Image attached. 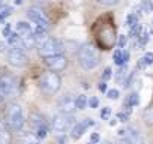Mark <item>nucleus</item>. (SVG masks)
Returning <instances> with one entry per match:
<instances>
[{"label":"nucleus","mask_w":153,"mask_h":144,"mask_svg":"<svg viewBox=\"0 0 153 144\" xmlns=\"http://www.w3.org/2000/svg\"><path fill=\"white\" fill-rule=\"evenodd\" d=\"M99 51L96 50L95 45H84L83 48H80V53H78V62L80 65L84 68V69H95L98 65H99Z\"/></svg>","instance_id":"nucleus-1"},{"label":"nucleus","mask_w":153,"mask_h":144,"mask_svg":"<svg viewBox=\"0 0 153 144\" xmlns=\"http://www.w3.org/2000/svg\"><path fill=\"white\" fill-rule=\"evenodd\" d=\"M6 123L11 131H21L24 125V114L20 104H11L6 110Z\"/></svg>","instance_id":"nucleus-2"},{"label":"nucleus","mask_w":153,"mask_h":144,"mask_svg":"<svg viewBox=\"0 0 153 144\" xmlns=\"http://www.w3.org/2000/svg\"><path fill=\"white\" fill-rule=\"evenodd\" d=\"M60 77L57 75V72L54 71H50V72H45V74H42L41 80H39V87L44 93L47 95H54L59 92L60 89Z\"/></svg>","instance_id":"nucleus-3"},{"label":"nucleus","mask_w":153,"mask_h":144,"mask_svg":"<svg viewBox=\"0 0 153 144\" xmlns=\"http://www.w3.org/2000/svg\"><path fill=\"white\" fill-rule=\"evenodd\" d=\"M38 51L45 59V57H51L56 54H62V45L54 38H45L44 41L38 44Z\"/></svg>","instance_id":"nucleus-4"},{"label":"nucleus","mask_w":153,"mask_h":144,"mask_svg":"<svg viewBox=\"0 0 153 144\" xmlns=\"http://www.w3.org/2000/svg\"><path fill=\"white\" fill-rule=\"evenodd\" d=\"M51 125H53V129L56 132H66L71 126H74V117H72V114L62 113V114L54 116Z\"/></svg>","instance_id":"nucleus-5"},{"label":"nucleus","mask_w":153,"mask_h":144,"mask_svg":"<svg viewBox=\"0 0 153 144\" xmlns=\"http://www.w3.org/2000/svg\"><path fill=\"white\" fill-rule=\"evenodd\" d=\"M27 18H29L30 21L36 23V24L41 26V27H48V17H47V14H45L41 8H38V6L29 8V11H27Z\"/></svg>","instance_id":"nucleus-6"},{"label":"nucleus","mask_w":153,"mask_h":144,"mask_svg":"<svg viewBox=\"0 0 153 144\" xmlns=\"http://www.w3.org/2000/svg\"><path fill=\"white\" fill-rule=\"evenodd\" d=\"M8 62L15 68H23L27 65V56L21 48H12L8 53Z\"/></svg>","instance_id":"nucleus-7"},{"label":"nucleus","mask_w":153,"mask_h":144,"mask_svg":"<svg viewBox=\"0 0 153 144\" xmlns=\"http://www.w3.org/2000/svg\"><path fill=\"white\" fill-rule=\"evenodd\" d=\"M45 65L50 68V71L60 72L66 68L68 60L63 54H56V56H51V57H45Z\"/></svg>","instance_id":"nucleus-8"},{"label":"nucleus","mask_w":153,"mask_h":144,"mask_svg":"<svg viewBox=\"0 0 153 144\" xmlns=\"http://www.w3.org/2000/svg\"><path fill=\"white\" fill-rule=\"evenodd\" d=\"M93 125H95V122H93L92 119H84V120H81V122H78V123H75V125L72 126L71 137H72L74 140H80V138L83 137V134H84L90 126H93Z\"/></svg>","instance_id":"nucleus-9"},{"label":"nucleus","mask_w":153,"mask_h":144,"mask_svg":"<svg viewBox=\"0 0 153 144\" xmlns=\"http://www.w3.org/2000/svg\"><path fill=\"white\" fill-rule=\"evenodd\" d=\"M59 108L65 114H74L75 110H78V108H76V99H74L69 95H65L59 101Z\"/></svg>","instance_id":"nucleus-10"},{"label":"nucleus","mask_w":153,"mask_h":144,"mask_svg":"<svg viewBox=\"0 0 153 144\" xmlns=\"http://www.w3.org/2000/svg\"><path fill=\"white\" fill-rule=\"evenodd\" d=\"M15 90V80L11 75H2L0 77V92L6 98L9 95H12Z\"/></svg>","instance_id":"nucleus-11"},{"label":"nucleus","mask_w":153,"mask_h":144,"mask_svg":"<svg viewBox=\"0 0 153 144\" xmlns=\"http://www.w3.org/2000/svg\"><path fill=\"white\" fill-rule=\"evenodd\" d=\"M123 140H125L128 144H144L143 135H141L135 128H126Z\"/></svg>","instance_id":"nucleus-12"},{"label":"nucleus","mask_w":153,"mask_h":144,"mask_svg":"<svg viewBox=\"0 0 153 144\" xmlns=\"http://www.w3.org/2000/svg\"><path fill=\"white\" fill-rule=\"evenodd\" d=\"M9 131H11V128L8 126V123L0 120V144H11L12 135Z\"/></svg>","instance_id":"nucleus-13"},{"label":"nucleus","mask_w":153,"mask_h":144,"mask_svg":"<svg viewBox=\"0 0 153 144\" xmlns=\"http://www.w3.org/2000/svg\"><path fill=\"white\" fill-rule=\"evenodd\" d=\"M17 33H18L23 39H26V38L35 35V32L32 30L30 24H27V23H24V21H20V23L17 24Z\"/></svg>","instance_id":"nucleus-14"},{"label":"nucleus","mask_w":153,"mask_h":144,"mask_svg":"<svg viewBox=\"0 0 153 144\" xmlns=\"http://www.w3.org/2000/svg\"><path fill=\"white\" fill-rule=\"evenodd\" d=\"M113 59H114V63L119 65V66L126 65L128 60H129V53L125 51V50H122V48H120V50H116L114 54H113Z\"/></svg>","instance_id":"nucleus-15"},{"label":"nucleus","mask_w":153,"mask_h":144,"mask_svg":"<svg viewBox=\"0 0 153 144\" xmlns=\"http://www.w3.org/2000/svg\"><path fill=\"white\" fill-rule=\"evenodd\" d=\"M8 44L12 47V48H24V44H23V38L18 35V33H11V36L8 38Z\"/></svg>","instance_id":"nucleus-16"},{"label":"nucleus","mask_w":153,"mask_h":144,"mask_svg":"<svg viewBox=\"0 0 153 144\" xmlns=\"http://www.w3.org/2000/svg\"><path fill=\"white\" fill-rule=\"evenodd\" d=\"M150 65H153V53H146L141 59H140V62H138V68H147V66H150Z\"/></svg>","instance_id":"nucleus-17"},{"label":"nucleus","mask_w":153,"mask_h":144,"mask_svg":"<svg viewBox=\"0 0 153 144\" xmlns=\"http://www.w3.org/2000/svg\"><path fill=\"white\" fill-rule=\"evenodd\" d=\"M138 21H140V17H138V14H135V12H131V14L126 17V26H128L129 29L134 27V26H137V24H140Z\"/></svg>","instance_id":"nucleus-18"},{"label":"nucleus","mask_w":153,"mask_h":144,"mask_svg":"<svg viewBox=\"0 0 153 144\" xmlns=\"http://www.w3.org/2000/svg\"><path fill=\"white\" fill-rule=\"evenodd\" d=\"M149 41H150V32L144 29V30L141 32V35L138 36V44H140L141 47H144V45H147Z\"/></svg>","instance_id":"nucleus-19"},{"label":"nucleus","mask_w":153,"mask_h":144,"mask_svg":"<svg viewBox=\"0 0 153 144\" xmlns=\"http://www.w3.org/2000/svg\"><path fill=\"white\" fill-rule=\"evenodd\" d=\"M30 120H32V125L35 126V129H36V128H39V126H42V125H45L44 117H42V116H39V114H36V113L30 116Z\"/></svg>","instance_id":"nucleus-20"},{"label":"nucleus","mask_w":153,"mask_h":144,"mask_svg":"<svg viewBox=\"0 0 153 144\" xmlns=\"http://www.w3.org/2000/svg\"><path fill=\"white\" fill-rule=\"evenodd\" d=\"M143 117H144V122H146L149 126H153V107H149V108L144 111Z\"/></svg>","instance_id":"nucleus-21"},{"label":"nucleus","mask_w":153,"mask_h":144,"mask_svg":"<svg viewBox=\"0 0 153 144\" xmlns=\"http://www.w3.org/2000/svg\"><path fill=\"white\" fill-rule=\"evenodd\" d=\"M143 30H144V29H143V26H141V24H137V26L131 27L129 36H131V38H135V39H138V36L141 35V32H143Z\"/></svg>","instance_id":"nucleus-22"},{"label":"nucleus","mask_w":153,"mask_h":144,"mask_svg":"<svg viewBox=\"0 0 153 144\" xmlns=\"http://www.w3.org/2000/svg\"><path fill=\"white\" fill-rule=\"evenodd\" d=\"M86 105H89L87 98H86L84 95H80L78 98H76V108H78V110H84Z\"/></svg>","instance_id":"nucleus-23"},{"label":"nucleus","mask_w":153,"mask_h":144,"mask_svg":"<svg viewBox=\"0 0 153 144\" xmlns=\"http://www.w3.org/2000/svg\"><path fill=\"white\" fill-rule=\"evenodd\" d=\"M23 140H24V144H38V141H39V138H38L36 134H35V135L26 134V135L23 137Z\"/></svg>","instance_id":"nucleus-24"},{"label":"nucleus","mask_w":153,"mask_h":144,"mask_svg":"<svg viewBox=\"0 0 153 144\" xmlns=\"http://www.w3.org/2000/svg\"><path fill=\"white\" fill-rule=\"evenodd\" d=\"M47 132H48V129H47V126H45V125H42V126L36 128V135H38V138H39V140H44V138L47 137Z\"/></svg>","instance_id":"nucleus-25"},{"label":"nucleus","mask_w":153,"mask_h":144,"mask_svg":"<svg viewBox=\"0 0 153 144\" xmlns=\"http://www.w3.org/2000/svg\"><path fill=\"white\" fill-rule=\"evenodd\" d=\"M126 72H128L126 65H122L120 69H119V74H117V81H123V78H125V75H126Z\"/></svg>","instance_id":"nucleus-26"},{"label":"nucleus","mask_w":153,"mask_h":144,"mask_svg":"<svg viewBox=\"0 0 153 144\" xmlns=\"http://www.w3.org/2000/svg\"><path fill=\"white\" fill-rule=\"evenodd\" d=\"M110 117H111V108H110V107L102 108V110H101V119H102V120H108Z\"/></svg>","instance_id":"nucleus-27"},{"label":"nucleus","mask_w":153,"mask_h":144,"mask_svg":"<svg viewBox=\"0 0 153 144\" xmlns=\"http://www.w3.org/2000/svg\"><path fill=\"white\" fill-rule=\"evenodd\" d=\"M119 90L117 89H111V90H108L107 92V96H108V99H111V101H116L117 98H119Z\"/></svg>","instance_id":"nucleus-28"},{"label":"nucleus","mask_w":153,"mask_h":144,"mask_svg":"<svg viewBox=\"0 0 153 144\" xmlns=\"http://www.w3.org/2000/svg\"><path fill=\"white\" fill-rule=\"evenodd\" d=\"M117 45H119L120 48H125V47L128 45V36H126V35H120V36H119V41H117Z\"/></svg>","instance_id":"nucleus-29"},{"label":"nucleus","mask_w":153,"mask_h":144,"mask_svg":"<svg viewBox=\"0 0 153 144\" xmlns=\"http://www.w3.org/2000/svg\"><path fill=\"white\" fill-rule=\"evenodd\" d=\"M111 75H113L111 68H105L104 74H102V80H104V81H107V80H110V78H111Z\"/></svg>","instance_id":"nucleus-30"},{"label":"nucleus","mask_w":153,"mask_h":144,"mask_svg":"<svg viewBox=\"0 0 153 144\" xmlns=\"http://www.w3.org/2000/svg\"><path fill=\"white\" fill-rule=\"evenodd\" d=\"M96 2L101 5H105V6H113V5L119 3V0H96Z\"/></svg>","instance_id":"nucleus-31"},{"label":"nucleus","mask_w":153,"mask_h":144,"mask_svg":"<svg viewBox=\"0 0 153 144\" xmlns=\"http://www.w3.org/2000/svg\"><path fill=\"white\" fill-rule=\"evenodd\" d=\"M98 105H99V101H98V98L92 96V98L89 99V107H90V108H98Z\"/></svg>","instance_id":"nucleus-32"},{"label":"nucleus","mask_w":153,"mask_h":144,"mask_svg":"<svg viewBox=\"0 0 153 144\" xmlns=\"http://www.w3.org/2000/svg\"><path fill=\"white\" fill-rule=\"evenodd\" d=\"M117 119H119L120 122H126V120L129 119V113H126V111H122V113H119V114H117Z\"/></svg>","instance_id":"nucleus-33"},{"label":"nucleus","mask_w":153,"mask_h":144,"mask_svg":"<svg viewBox=\"0 0 153 144\" xmlns=\"http://www.w3.org/2000/svg\"><path fill=\"white\" fill-rule=\"evenodd\" d=\"M90 141H92L93 144H98V143L101 141V137H99V134H92V137H90Z\"/></svg>","instance_id":"nucleus-34"},{"label":"nucleus","mask_w":153,"mask_h":144,"mask_svg":"<svg viewBox=\"0 0 153 144\" xmlns=\"http://www.w3.org/2000/svg\"><path fill=\"white\" fill-rule=\"evenodd\" d=\"M3 36H11V24H6V27L3 29Z\"/></svg>","instance_id":"nucleus-35"},{"label":"nucleus","mask_w":153,"mask_h":144,"mask_svg":"<svg viewBox=\"0 0 153 144\" xmlns=\"http://www.w3.org/2000/svg\"><path fill=\"white\" fill-rule=\"evenodd\" d=\"M98 89H99V90H101L102 93H104V92H108V90H107V83H105V81H102V83H99V86H98Z\"/></svg>","instance_id":"nucleus-36"},{"label":"nucleus","mask_w":153,"mask_h":144,"mask_svg":"<svg viewBox=\"0 0 153 144\" xmlns=\"http://www.w3.org/2000/svg\"><path fill=\"white\" fill-rule=\"evenodd\" d=\"M117 120H119V119H114V120H111V122H110V125H111V126H114V125L117 123Z\"/></svg>","instance_id":"nucleus-37"},{"label":"nucleus","mask_w":153,"mask_h":144,"mask_svg":"<svg viewBox=\"0 0 153 144\" xmlns=\"http://www.w3.org/2000/svg\"><path fill=\"white\" fill-rule=\"evenodd\" d=\"M24 0H15V5H23Z\"/></svg>","instance_id":"nucleus-38"},{"label":"nucleus","mask_w":153,"mask_h":144,"mask_svg":"<svg viewBox=\"0 0 153 144\" xmlns=\"http://www.w3.org/2000/svg\"><path fill=\"white\" fill-rule=\"evenodd\" d=\"M3 48H5V44H3V42H0V51H3Z\"/></svg>","instance_id":"nucleus-39"},{"label":"nucleus","mask_w":153,"mask_h":144,"mask_svg":"<svg viewBox=\"0 0 153 144\" xmlns=\"http://www.w3.org/2000/svg\"><path fill=\"white\" fill-rule=\"evenodd\" d=\"M3 20H5V15H3V14H0V23H2Z\"/></svg>","instance_id":"nucleus-40"},{"label":"nucleus","mask_w":153,"mask_h":144,"mask_svg":"<svg viewBox=\"0 0 153 144\" xmlns=\"http://www.w3.org/2000/svg\"><path fill=\"white\" fill-rule=\"evenodd\" d=\"M3 99H5V96H3V95H2V92H0V102H2V101H3Z\"/></svg>","instance_id":"nucleus-41"},{"label":"nucleus","mask_w":153,"mask_h":144,"mask_svg":"<svg viewBox=\"0 0 153 144\" xmlns=\"http://www.w3.org/2000/svg\"><path fill=\"white\" fill-rule=\"evenodd\" d=\"M87 144H93V143H92V141H90V143H87Z\"/></svg>","instance_id":"nucleus-42"}]
</instances>
